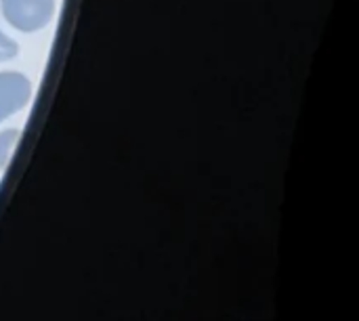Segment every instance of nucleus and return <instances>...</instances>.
<instances>
[{
  "instance_id": "20e7f679",
  "label": "nucleus",
  "mask_w": 359,
  "mask_h": 321,
  "mask_svg": "<svg viewBox=\"0 0 359 321\" xmlns=\"http://www.w3.org/2000/svg\"><path fill=\"white\" fill-rule=\"evenodd\" d=\"M19 53V46L13 38H8L4 32H0V61H8Z\"/></svg>"
},
{
  "instance_id": "7ed1b4c3",
  "label": "nucleus",
  "mask_w": 359,
  "mask_h": 321,
  "mask_svg": "<svg viewBox=\"0 0 359 321\" xmlns=\"http://www.w3.org/2000/svg\"><path fill=\"white\" fill-rule=\"evenodd\" d=\"M19 130L17 128H11V130H4L0 132V168H4L17 147V141H19Z\"/></svg>"
},
{
  "instance_id": "f257e3e1",
  "label": "nucleus",
  "mask_w": 359,
  "mask_h": 321,
  "mask_svg": "<svg viewBox=\"0 0 359 321\" xmlns=\"http://www.w3.org/2000/svg\"><path fill=\"white\" fill-rule=\"evenodd\" d=\"M4 19L19 32L44 27L55 11V0H0Z\"/></svg>"
},
{
  "instance_id": "f03ea898",
  "label": "nucleus",
  "mask_w": 359,
  "mask_h": 321,
  "mask_svg": "<svg viewBox=\"0 0 359 321\" xmlns=\"http://www.w3.org/2000/svg\"><path fill=\"white\" fill-rule=\"evenodd\" d=\"M32 97L29 80L19 71H0V122L21 111Z\"/></svg>"
}]
</instances>
